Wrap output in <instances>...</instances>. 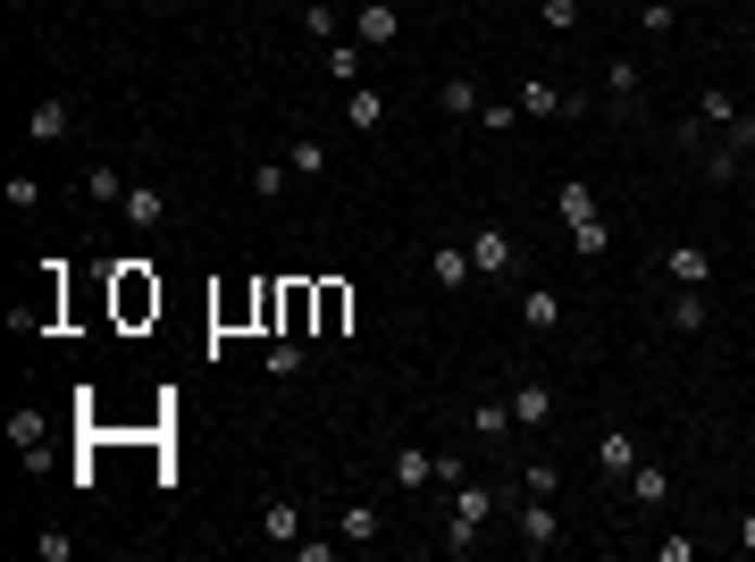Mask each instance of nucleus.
I'll return each instance as SVG.
<instances>
[{
    "label": "nucleus",
    "instance_id": "nucleus-34",
    "mask_svg": "<svg viewBox=\"0 0 755 562\" xmlns=\"http://www.w3.org/2000/svg\"><path fill=\"white\" fill-rule=\"evenodd\" d=\"M85 193H93V202H126V177H118V168H93V177H85Z\"/></svg>",
    "mask_w": 755,
    "mask_h": 562
},
{
    "label": "nucleus",
    "instance_id": "nucleus-27",
    "mask_svg": "<svg viewBox=\"0 0 755 562\" xmlns=\"http://www.w3.org/2000/svg\"><path fill=\"white\" fill-rule=\"evenodd\" d=\"M9 445H26V454L42 445V411H34V404H17V411H9Z\"/></svg>",
    "mask_w": 755,
    "mask_h": 562
},
{
    "label": "nucleus",
    "instance_id": "nucleus-2",
    "mask_svg": "<svg viewBox=\"0 0 755 562\" xmlns=\"http://www.w3.org/2000/svg\"><path fill=\"white\" fill-rule=\"evenodd\" d=\"M471 269H478V278H503V269H521V244H512V227H471Z\"/></svg>",
    "mask_w": 755,
    "mask_h": 562
},
{
    "label": "nucleus",
    "instance_id": "nucleus-25",
    "mask_svg": "<svg viewBox=\"0 0 755 562\" xmlns=\"http://www.w3.org/2000/svg\"><path fill=\"white\" fill-rule=\"evenodd\" d=\"M471 429H478L487 445H503L512 429H521V420H512V404H478V411H471Z\"/></svg>",
    "mask_w": 755,
    "mask_h": 562
},
{
    "label": "nucleus",
    "instance_id": "nucleus-26",
    "mask_svg": "<svg viewBox=\"0 0 755 562\" xmlns=\"http://www.w3.org/2000/svg\"><path fill=\"white\" fill-rule=\"evenodd\" d=\"M671 328H680V336H696V328H705V285H680V303H671Z\"/></svg>",
    "mask_w": 755,
    "mask_h": 562
},
{
    "label": "nucleus",
    "instance_id": "nucleus-21",
    "mask_svg": "<svg viewBox=\"0 0 755 562\" xmlns=\"http://www.w3.org/2000/svg\"><path fill=\"white\" fill-rule=\"evenodd\" d=\"M622 487H629V503H663V496H671V470L638 462V470H629V478H622Z\"/></svg>",
    "mask_w": 755,
    "mask_h": 562
},
{
    "label": "nucleus",
    "instance_id": "nucleus-15",
    "mask_svg": "<svg viewBox=\"0 0 755 562\" xmlns=\"http://www.w3.org/2000/svg\"><path fill=\"white\" fill-rule=\"evenodd\" d=\"M345 118L361 126V135H378V126H386V93H378V85H345Z\"/></svg>",
    "mask_w": 755,
    "mask_h": 562
},
{
    "label": "nucleus",
    "instance_id": "nucleus-7",
    "mask_svg": "<svg viewBox=\"0 0 755 562\" xmlns=\"http://www.w3.org/2000/svg\"><path fill=\"white\" fill-rule=\"evenodd\" d=\"M571 110H579V93H563V85H546V76L521 85V118H571Z\"/></svg>",
    "mask_w": 755,
    "mask_h": 562
},
{
    "label": "nucleus",
    "instance_id": "nucleus-9",
    "mask_svg": "<svg viewBox=\"0 0 755 562\" xmlns=\"http://www.w3.org/2000/svg\"><path fill=\"white\" fill-rule=\"evenodd\" d=\"M478 521H496V487H478V478H453V529H478Z\"/></svg>",
    "mask_w": 755,
    "mask_h": 562
},
{
    "label": "nucleus",
    "instance_id": "nucleus-29",
    "mask_svg": "<svg viewBox=\"0 0 755 562\" xmlns=\"http://www.w3.org/2000/svg\"><path fill=\"white\" fill-rule=\"evenodd\" d=\"M705 177L730 186V177H739V143H705Z\"/></svg>",
    "mask_w": 755,
    "mask_h": 562
},
{
    "label": "nucleus",
    "instance_id": "nucleus-16",
    "mask_svg": "<svg viewBox=\"0 0 755 562\" xmlns=\"http://www.w3.org/2000/svg\"><path fill=\"white\" fill-rule=\"evenodd\" d=\"M554 319H563V294H554V285H529V294H521V328H529V336H546Z\"/></svg>",
    "mask_w": 755,
    "mask_h": 562
},
{
    "label": "nucleus",
    "instance_id": "nucleus-10",
    "mask_svg": "<svg viewBox=\"0 0 755 562\" xmlns=\"http://www.w3.org/2000/svg\"><path fill=\"white\" fill-rule=\"evenodd\" d=\"M663 278H671V285H705V278H714V252H705V244H671V252H663Z\"/></svg>",
    "mask_w": 755,
    "mask_h": 562
},
{
    "label": "nucleus",
    "instance_id": "nucleus-13",
    "mask_svg": "<svg viewBox=\"0 0 755 562\" xmlns=\"http://www.w3.org/2000/svg\"><path fill=\"white\" fill-rule=\"evenodd\" d=\"M386 478H395V487H404V496H420V487H428V478H437V454H420V445H404V454H395V462H386Z\"/></svg>",
    "mask_w": 755,
    "mask_h": 562
},
{
    "label": "nucleus",
    "instance_id": "nucleus-6",
    "mask_svg": "<svg viewBox=\"0 0 755 562\" xmlns=\"http://www.w3.org/2000/svg\"><path fill=\"white\" fill-rule=\"evenodd\" d=\"M311 319H319V278H285V328L278 336H311Z\"/></svg>",
    "mask_w": 755,
    "mask_h": 562
},
{
    "label": "nucleus",
    "instance_id": "nucleus-12",
    "mask_svg": "<svg viewBox=\"0 0 755 562\" xmlns=\"http://www.w3.org/2000/svg\"><path fill=\"white\" fill-rule=\"evenodd\" d=\"M345 319H353V294L336 278H319V319H311V336H345Z\"/></svg>",
    "mask_w": 755,
    "mask_h": 562
},
{
    "label": "nucleus",
    "instance_id": "nucleus-28",
    "mask_svg": "<svg viewBox=\"0 0 755 562\" xmlns=\"http://www.w3.org/2000/svg\"><path fill=\"white\" fill-rule=\"evenodd\" d=\"M537 26H546V34H571V26H579V0H537Z\"/></svg>",
    "mask_w": 755,
    "mask_h": 562
},
{
    "label": "nucleus",
    "instance_id": "nucleus-1",
    "mask_svg": "<svg viewBox=\"0 0 755 562\" xmlns=\"http://www.w3.org/2000/svg\"><path fill=\"white\" fill-rule=\"evenodd\" d=\"M110 311H118V328L159 319V278L143 269V260H118V269H110Z\"/></svg>",
    "mask_w": 755,
    "mask_h": 562
},
{
    "label": "nucleus",
    "instance_id": "nucleus-19",
    "mask_svg": "<svg viewBox=\"0 0 755 562\" xmlns=\"http://www.w3.org/2000/svg\"><path fill=\"white\" fill-rule=\"evenodd\" d=\"M554 210H563V227H588L597 219V193L579 186V177H563V186H554Z\"/></svg>",
    "mask_w": 755,
    "mask_h": 562
},
{
    "label": "nucleus",
    "instance_id": "nucleus-5",
    "mask_svg": "<svg viewBox=\"0 0 755 562\" xmlns=\"http://www.w3.org/2000/svg\"><path fill=\"white\" fill-rule=\"evenodd\" d=\"M597 470L622 487L629 470H638V437H629V429H597Z\"/></svg>",
    "mask_w": 755,
    "mask_h": 562
},
{
    "label": "nucleus",
    "instance_id": "nucleus-33",
    "mask_svg": "<svg viewBox=\"0 0 755 562\" xmlns=\"http://www.w3.org/2000/svg\"><path fill=\"white\" fill-rule=\"evenodd\" d=\"M34 554H42V562H67V554H76V537H67V529H34Z\"/></svg>",
    "mask_w": 755,
    "mask_h": 562
},
{
    "label": "nucleus",
    "instance_id": "nucleus-3",
    "mask_svg": "<svg viewBox=\"0 0 755 562\" xmlns=\"http://www.w3.org/2000/svg\"><path fill=\"white\" fill-rule=\"evenodd\" d=\"M353 34H361V51H386V42L404 34V17H395V0H361V9H353Z\"/></svg>",
    "mask_w": 755,
    "mask_h": 562
},
{
    "label": "nucleus",
    "instance_id": "nucleus-39",
    "mask_svg": "<svg viewBox=\"0 0 755 562\" xmlns=\"http://www.w3.org/2000/svg\"><path fill=\"white\" fill-rule=\"evenodd\" d=\"M671 9H696V0H671Z\"/></svg>",
    "mask_w": 755,
    "mask_h": 562
},
{
    "label": "nucleus",
    "instance_id": "nucleus-31",
    "mask_svg": "<svg viewBox=\"0 0 755 562\" xmlns=\"http://www.w3.org/2000/svg\"><path fill=\"white\" fill-rule=\"evenodd\" d=\"M269 378H303V344H294V336L269 344Z\"/></svg>",
    "mask_w": 755,
    "mask_h": 562
},
{
    "label": "nucleus",
    "instance_id": "nucleus-37",
    "mask_svg": "<svg viewBox=\"0 0 755 562\" xmlns=\"http://www.w3.org/2000/svg\"><path fill=\"white\" fill-rule=\"evenodd\" d=\"M521 487H529V496H554V462H521Z\"/></svg>",
    "mask_w": 755,
    "mask_h": 562
},
{
    "label": "nucleus",
    "instance_id": "nucleus-18",
    "mask_svg": "<svg viewBox=\"0 0 755 562\" xmlns=\"http://www.w3.org/2000/svg\"><path fill=\"white\" fill-rule=\"evenodd\" d=\"M118 210H126V227H159V219H168V193H152V186H126V202H118Z\"/></svg>",
    "mask_w": 755,
    "mask_h": 562
},
{
    "label": "nucleus",
    "instance_id": "nucleus-22",
    "mask_svg": "<svg viewBox=\"0 0 755 562\" xmlns=\"http://www.w3.org/2000/svg\"><path fill=\"white\" fill-rule=\"evenodd\" d=\"M437 110H445V118H478V85H471V76H445Z\"/></svg>",
    "mask_w": 755,
    "mask_h": 562
},
{
    "label": "nucleus",
    "instance_id": "nucleus-4",
    "mask_svg": "<svg viewBox=\"0 0 755 562\" xmlns=\"http://www.w3.org/2000/svg\"><path fill=\"white\" fill-rule=\"evenodd\" d=\"M503 404H512V420H521V429H546V420H554V386H546V378H521Z\"/></svg>",
    "mask_w": 755,
    "mask_h": 562
},
{
    "label": "nucleus",
    "instance_id": "nucleus-32",
    "mask_svg": "<svg viewBox=\"0 0 755 562\" xmlns=\"http://www.w3.org/2000/svg\"><path fill=\"white\" fill-rule=\"evenodd\" d=\"M604 93H613V101H638V67L613 60V67H604Z\"/></svg>",
    "mask_w": 755,
    "mask_h": 562
},
{
    "label": "nucleus",
    "instance_id": "nucleus-35",
    "mask_svg": "<svg viewBox=\"0 0 755 562\" xmlns=\"http://www.w3.org/2000/svg\"><path fill=\"white\" fill-rule=\"evenodd\" d=\"M671 17H680V9H671V0H647V9H638V26L655 34V42H663V34H671Z\"/></svg>",
    "mask_w": 755,
    "mask_h": 562
},
{
    "label": "nucleus",
    "instance_id": "nucleus-30",
    "mask_svg": "<svg viewBox=\"0 0 755 562\" xmlns=\"http://www.w3.org/2000/svg\"><path fill=\"white\" fill-rule=\"evenodd\" d=\"M328 76H336V85H353V76H361V51H353V42H328Z\"/></svg>",
    "mask_w": 755,
    "mask_h": 562
},
{
    "label": "nucleus",
    "instance_id": "nucleus-38",
    "mask_svg": "<svg viewBox=\"0 0 755 562\" xmlns=\"http://www.w3.org/2000/svg\"><path fill=\"white\" fill-rule=\"evenodd\" d=\"M739 546H747V554H755V512H747V521H739Z\"/></svg>",
    "mask_w": 755,
    "mask_h": 562
},
{
    "label": "nucleus",
    "instance_id": "nucleus-40",
    "mask_svg": "<svg viewBox=\"0 0 755 562\" xmlns=\"http://www.w3.org/2000/svg\"><path fill=\"white\" fill-rule=\"evenodd\" d=\"M747 118H755V101H747Z\"/></svg>",
    "mask_w": 755,
    "mask_h": 562
},
{
    "label": "nucleus",
    "instance_id": "nucleus-36",
    "mask_svg": "<svg viewBox=\"0 0 755 562\" xmlns=\"http://www.w3.org/2000/svg\"><path fill=\"white\" fill-rule=\"evenodd\" d=\"M252 193H260V202H269V193H285V159H260V168H252Z\"/></svg>",
    "mask_w": 755,
    "mask_h": 562
},
{
    "label": "nucleus",
    "instance_id": "nucleus-20",
    "mask_svg": "<svg viewBox=\"0 0 755 562\" xmlns=\"http://www.w3.org/2000/svg\"><path fill=\"white\" fill-rule=\"evenodd\" d=\"M336 537H345V546H370V537H378V503L353 496L345 512H336Z\"/></svg>",
    "mask_w": 755,
    "mask_h": 562
},
{
    "label": "nucleus",
    "instance_id": "nucleus-11",
    "mask_svg": "<svg viewBox=\"0 0 755 562\" xmlns=\"http://www.w3.org/2000/svg\"><path fill=\"white\" fill-rule=\"evenodd\" d=\"M428 278H437L445 294H462V285L478 278V269H471V244H437V252H428Z\"/></svg>",
    "mask_w": 755,
    "mask_h": 562
},
{
    "label": "nucleus",
    "instance_id": "nucleus-14",
    "mask_svg": "<svg viewBox=\"0 0 755 562\" xmlns=\"http://www.w3.org/2000/svg\"><path fill=\"white\" fill-rule=\"evenodd\" d=\"M521 546H529V554H546V546H554V496H529V503H521Z\"/></svg>",
    "mask_w": 755,
    "mask_h": 562
},
{
    "label": "nucleus",
    "instance_id": "nucleus-17",
    "mask_svg": "<svg viewBox=\"0 0 755 562\" xmlns=\"http://www.w3.org/2000/svg\"><path fill=\"white\" fill-rule=\"evenodd\" d=\"M260 537H269V546H294V537H303V512H294L285 496H269L260 503Z\"/></svg>",
    "mask_w": 755,
    "mask_h": 562
},
{
    "label": "nucleus",
    "instance_id": "nucleus-23",
    "mask_svg": "<svg viewBox=\"0 0 755 562\" xmlns=\"http://www.w3.org/2000/svg\"><path fill=\"white\" fill-rule=\"evenodd\" d=\"M285 168H294V177H319V168H328V143H319V135H294V143H285Z\"/></svg>",
    "mask_w": 755,
    "mask_h": 562
},
{
    "label": "nucleus",
    "instance_id": "nucleus-8",
    "mask_svg": "<svg viewBox=\"0 0 755 562\" xmlns=\"http://www.w3.org/2000/svg\"><path fill=\"white\" fill-rule=\"evenodd\" d=\"M67 126H76V101H67V93H51V101H34L26 135H34V143H67Z\"/></svg>",
    "mask_w": 755,
    "mask_h": 562
},
{
    "label": "nucleus",
    "instance_id": "nucleus-24",
    "mask_svg": "<svg viewBox=\"0 0 755 562\" xmlns=\"http://www.w3.org/2000/svg\"><path fill=\"white\" fill-rule=\"evenodd\" d=\"M739 118H747V110H739V101H730L722 85H714V93L696 101V126H705V135H714V126H739Z\"/></svg>",
    "mask_w": 755,
    "mask_h": 562
}]
</instances>
